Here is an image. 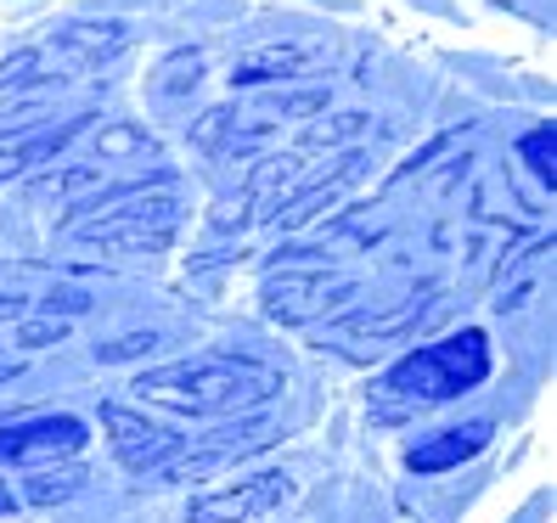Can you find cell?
I'll use <instances>...</instances> for the list:
<instances>
[{"label":"cell","mask_w":557,"mask_h":523,"mask_svg":"<svg viewBox=\"0 0 557 523\" xmlns=\"http://www.w3.org/2000/svg\"><path fill=\"white\" fill-rule=\"evenodd\" d=\"M136 388L147 400L181 406V411H237V406H253V400L276 395V377L248 366V361H191V366L147 372Z\"/></svg>","instance_id":"6da1fadb"},{"label":"cell","mask_w":557,"mask_h":523,"mask_svg":"<svg viewBox=\"0 0 557 523\" xmlns=\"http://www.w3.org/2000/svg\"><path fill=\"white\" fill-rule=\"evenodd\" d=\"M490 377V344L484 333H450L440 344H422L417 354H406L400 366H388L383 388L395 400H450V395H462V388H479Z\"/></svg>","instance_id":"7a4b0ae2"},{"label":"cell","mask_w":557,"mask_h":523,"mask_svg":"<svg viewBox=\"0 0 557 523\" xmlns=\"http://www.w3.org/2000/svg\"><path fill=\"white\" fill-rule=\"evenodd\" d=\"M85 445V422L79 416H35L17 428H0V456L7 462H35V456H69Z\"/></svg>","instance_id":"3957f363"},{"label":"cell","mask_w":557,"mask_h":523,"mask_svg":"<svg viewBox=\"0 0 557 523\" xmlns=\"http://www.w3.org/2000/svg\"><path fill=\"white\" fill-rule=\"evenodd\" d=\"M102 422L113 428V450L124 456V468L147 473V468H163V462L175 456V434H163V428H152V422L129 416V411H119V406H108Z\"/></svg>","instance_id":"277c9868"},{"label":"cell","mask_w":557,"mask_h":523,"mask_svg":"<svg viewBox=\"0 0 557 523\" xmlns=\"http://www.w3.org/2000/svg\"><path fill=\"white\" fill-rule=\"evenodd\" d=\"M79 129H85V119L46 124V129H28V136H7V141H0V180H7V175H23V170H35V163H46L51 152L69 147Z\"/></svg>","instance_id":"5b68a950"},{"label":"cell","mask_w":557,"mask_h":523,"mask_svg":"<svg viewBox=\"0 0 557 523\" xmlns=\"http://www.w3.org/2000/svg\"><path fill=\"white\" fill-rule=\"evenodd\" d=\"M282 478L276 473H265L259 484H248V489H232V496H209V501H198L191 507V523H248L253 512H265V507H276L282 501Z\"/></svg>","instance_id":"8992f818"},{"label":"cell","mask_w":557,"mask_h":523,"mask_svg":"<svg viewBox=\"0 0 557 523\" xmlns=\"http://www.w3.org/2000/svg\"><path fill=\"white\" fill-rule=\"evenodd\" d=\"M490 445V422H468V428H445L440 439L417 445L411 450V473H445L456 462H468V456H479Z\"/></svg>","instance_id":"52a82bcc"},{"label":"cell","mask_w":557,"mask_h":523,"mask_svg":"<svg viewBox=\"0 0 557 523\" xmlns=\"http://www.w3.org/2000/svg\"><path fill=\"white\" fill-rule=\"evenodd\" d=\"M523 163H530L541 180H557V129L552 124H541V129L523 136Z\"/></svg>","instance_id":"ba28073f"},{"label":"cell","mask_w":557,"mask_h":523,"mask_svg":"<svg viewBox=\"0 0 557 523\" xmlns=\"http://www.w3.org/2000/svg\"><path fill=\"white\" fill-rule=\"evenodd\" d=\"M0 512H12V489L7 484H0Z\"/></svg>","instance_id":"9c48e42d"}]
</instances>
